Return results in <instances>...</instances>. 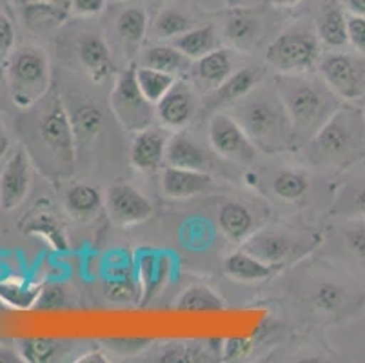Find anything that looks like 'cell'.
Returning <instances> with one entry per match:
<instances>
[{
	"instance_id": "obj_1",
	"label": "cell",
	"mask_w": 365,
	"mask_h": 363,
	"mask_svg": "<svg viewBox=\"0 0 365 363\" xmlns=\"http://www.w3.org/2000/svg\"><path fill=\"white\" fill-rule=\"evenodd\" d=\"M302 149L307 164L329 173H344L364 164V109L351 102H344Z\"/></svg>"
},
{
	"instance_id": "obj_2",
	"label": "cell",
	"mask_w": 365,
	"mask_h": 363,
	"mask_svg": "<svg viewBox=\"0 0 365 363\" xmlns=\"http://www.w3.org/2000/svg\"><path fill=\"white\" fill-rule=\"evenodd\" d=\"M274 89L291 118L298 149L304 148L344 104L324 78L313 73L277 75Z\"/></svg>"
},
{
	"instance_id": "obj_3",
	"label": "cell",
	"mask_w": 365,
	"mask_h": 363,
	"mask_svg": "<svg viewBox=\"0 0 365 363\" xmlns=\"http://www.w3.org/2000/svg\"><path fill=\"white\" fill-rule=\"evenodd\" d=\"M229 115L244 128L258 151L287 153L298 149L293 124L277 89H255L229 108Z\"/></svg>"
},
{
	"instance_id": "obj_4",
	"label": "cell",
	"mask_w": 365,
	"mask_h": 363,
	"mask_svg": "<svg viewBox=\"0 0 365 363\" xmlns=\"http://www.w3.org/2000/svg\"><path fill=\"white\" fill-rule=\"evenodd\" d=\"M320 58L322 42L314 24H309L307 20L285 28L265 51V64L278 75L313 73Z\"/></svg>"
},
{
	"instance_id": "obj_5",
	"label": "cell",
	"mask_w": 365,
	"mask_h": 363,
	"mask_svg": "<svg viewBox=\"0 0 365 363\" xmlns=\"http://www.w3.org/2000/svg\"><path fill=\"white\" fill-rule=\"evenodd\" d=\"M336 275L322 276L309 287V305L325 322H344L361 315L365 309V284L344 269Z\"/></svg>"
},
{
	"instance_id": "obj_6",
	"label": "cell",
	"mask_w": 365,
	"mask_h": 363,
	"mask_svg": "<svg viewBox=\"0 0 365 363\" xmlns=\"http://www.w3.org/2000/svg\"><path fill=\"white\" fill-rule=\"evenodd\" d=\"M6 75L16 108L29 109L48 96L51 68L44 49L36 46H21L15 49L8 58Z\"/></svg>"
},
{
	"instance_id": "obj_7",
	"label": "cell",
	"mask_w": 365,
	"mask_h": 363,
	"mask_svg": "<svg viewBox=\"0 0 365 363\" xmlns=\"http://www.w3.org/2000/svg\"><path fill=\"white\" fill-rule=\"evenodd\" d=\"M36 133L41 149L48 153V162H51L53 169H56L62 176L71 175L75 168V131L71 116L56 95L46 100V109L38 116Z\"/></svg>"
},
{
	"instance_id": "obj_8",
	"label": "cell",
	"mask_w": 365,
	"mask_h": 363,
	"mask_svg": "<svg viewBox=\"0 0 365 363\" xmlns=\"http://www.w3.org/2000/svg\"><path fill=\"white\" fill-rule=\"evenodd\" d=\"M322 244V236L314 231H284V229H262L253 232L242 244V249L257 256L262 262L284 267L287 262L309 255Z\"/></svg>"
},
{
	"instance_id": "obj_9",
	"label": "cell",
	"mask_w": 365,
	"mask_h": 363,
	"mask_svg": "<svg viewBox=\"0 0 365 363\" xmlns=\"http://www.w3.org/2000/svg\"><path fill=\"white\" fill-rule=\"evenodd\" d=\"M111 111L118 124L125 131L138 133L153 124L157 116L155 104L142 95L137 82V64L128 66L118 73L111 96H109Z\"/></svg>"
},
{
	"instance_id": "obj_10",
	"label": "cell",
	"mask_w": 365,
	"mask_h": 363,
	"mask_svg": "<svg viewBox=\"0 0 365 363\" xmlns=\"http://www.w3.org/2000/svg\"><path fill=\"white\" fill-rule=\"evenodd\" d=\"M318 75L336 93L341 102L356 104L365 98V56L353 51H331L322 55Z\"/></svg>"
},
{
	"instance_id": "obj_11",
	"label": "cell",
	"mask_w": 365,
	"mask_h": 363,
	"mask_svg": "<svg viewBox=\"0 0 365 363\" xmlns=\"http://www.w3.org/2000/svg\"><path fill=\"white\" fill-rule=\"evenodd\" d=\"M340 224L333 229L329 240V258L365 284V220L336 218Z\"/></svg>"
},
{
	"instance_id": "obj_12",
	"label": "cell",
	"mask_w": 365,
	"mask_h": 363,
	"mask_svg": "<svg viewBox=\"0 0 365 363\" xmlns=\"http://www.w3.org/2000/svg\"><path fill=\"white\" fill-rule=\"evenodd\" d=\"M209 144L215 153L238 164H251L258 156L257 145L233 116L225 111L211 115L207 124Z\"/></svg>"
},
{
	"instance_id": "obj_13",
	"label": "cell",
	"mask_w": 365,
	"mask_h": 363,
	"mask_svg": "<svg viewBox=\"0 0 365 363\" xmlns=\"http://www.w3.org/2000/svg\"><path fill=\"white\" fill-rule=\"evenodd\" d=\"M106 209L120 227H131L153 216L151 200L133 185L117 182L106 191Z\"/></svg>"
},
{
	"instance_id": "obj_14",
	"label": "cell",
	"mask_w": 365,
	"mask_h": 363,
	"mask_svg": "<svg viewBox=\"0 0 365 363\" xmlns=\"http://www.w3.org/2000/svg\"><path fill=\"white\" fill-rule=\"evenodd\" d=\"M31 158L29 153L19 145L0 173V209L13 211L19 208L31 189Z\"/></svg>"
},
{
	"instance_id": "obj_15",
	"label": "cell",
	"mask_w": 365,
	"mask_h": 363,
	"mask_svg": "<svg viewBox=\"0 0 365 363\" xmlns=\"http://www.w3.org/2000/svg\"><path fill=\"white\" fill-rule=\"evenodd\" d=\"M267 64L245 66V68L237 69L233 75L225 80L224 84L218 86L215 91H211L205 96V109L211 113H217L222 108H231L233 104H237L238 100H242L249 93L255 91L264 82V78L267 76Z\"/></svg>"
},
{
	"instance_id": "obj_16",
	"label": "cell",
	"mask_w": 365,
	"mask_h": 363,
	"mask_svg": "<svg viewBox=\"0 0 365 363\" xmlns=\"http://www.w3.org/2000/svg\"><path fill=\"white\" fill-rule=\"evenodd\" d=\"M155 113L165 129L182 131L187 128L197 115V96H195L193 86L178 78L175 86L158 100Z\"/></svg>"
},
{
	"instance_id": "obj_17",
	"label": "cell",
	"mask_w": 365,
	"mask_h": 363,
	"mask_svg": "<svg viewBox=\"0 0 365 363\" xmlns=\"http://www.w3.org/2000/svg\"><path fill=\"white\" fill-rule=\"evenodd\" d=\"M171 136L162 128H145L142 131L135 133V138L131 142V165L138 171L151 173L160 169L165 164V151H168V142Z\"/></svg>"
},
{
	"instance_id": "obj_18",
	"label": "cell",
	"mask_w": 365,
	"mask_h": 363,
	"mask_svg": "<svg viewBox=\"0 0 365 363\" xmlns=\"http://www.w3.org/2000/svg\"><path fill=\"white\" fill-rule=\"evenodd\" d=\"M76 56L81 60L86 75L101 84L113 73V56L109 46L101 33L86 31L76 40Z\"/></svg>"
},
{
	"instance_id": "obj_19",
	"label": "cell",
	"mask_w": 365,
	"mask_h": 363,
	"mask_svg": "<svg viewBox=\"0 0 365 363\" xmlns=\"http://www.w3.org/2000/svg\"><path fill=\"white\" fill-rule=\"evenodd\" d=\"M160 188L168 198H195V196L213 188V176H211V173L205 171L165 165L164 171H162Z\"/></svg>"
},
{
	"instance_id": "obj_20",
	"label": "cell",
	"mask_w": 365,
	"mask_h": 363,
	"mask_svg": "<svg viewBox=\"0 0 365 363\" xmlns=\"http://www.w3.org/2000/svg\"><path fill=\"white\" fill-rule=\"evenodd\" d=\"M165 165L211 173V169H213V160H211L209 153L205 151L204 145L198 144L197 140L189 135V133L177 131L168 142Z\"/></svg>"
},
{
	"instance_id": "obj_21",
	"label": "cell",
	"mask_w": 365,
	"mask_h": 363,
	"mask_svg": "<svg viewBox=\"0 0 365 363\" xmlns=\"http://www.w3.org/2000/svg\"><path fill=\"white\" fill-rule=\"evenodd\" d=\"M189 73L193 75L198 88L205 89L207 93L215 91L235 73L233 53L227 48L213 49L202 58L195 60V66Z\"/></svg>"
},
{
	"instance_id": "obj_22",
	"label": "cell",
	"mask_w": 365,
	"mask_h": 363,
	"mask_svg": "<svg viewBox=\"0 0 365 363\" xmlns=\"http://www.w3.org/2000/svg\"><path fill=\"white\" fill-rule=\"evenodd\" d=\"M329 215L333 218L365 220V171H358L345 178L331 202Z\"/></svg>"
},
{
	"instance_id": "obj_23",
	"label": "cell",
	"mask_w": 365,
	"mask_h": 363,
	"mask_svg": "<svg viewBox=\"0 0 365 363\" xmlns=\"http://www.w3.org/2000/svg\"><path fill=\"white\" fill-rule=\"evenodd\" d=\"M347 16L349 13L345 11L340 0H325L317 16V22H314L322 44L329 49H341L349 44Z\"/></svg>"
},
{
	"instance_id": "obj_24",
	"label": "cell",
	"mask_w": 365,
	"mask_h": 363,
	"mask_svg": "<svg viewBox=\"0 0 365 363\" xmlns=\"http://www.w3.org/2000/svg\"><path fill=\"white\" fill-rule=\"evenodd\" d=\"M222 269H224L225 276L235 280V282L258 284V282H265V280L277 275L282 267L265 264L260 258L240 249V251H235L225 256L224 262H222Z\"/></svg>"
},
{
	"instance_id": "obj_25",
	"label": "cell",
	"mask_w": 365,
	"mask_h": 363,
	"mask_svg": "<svg viewBox=\"0 0 365 363\" xmlns=\"http://www.w3.org/2000/svg\"><path fill=\"white\" fill-rule=\"evenodd\" d=\"M138 66H145V68L158 69V71L169 73V75L184 76L185 73L191 71L193 68V60L187 58L182 51H178L175 46L169 44H155L149 46L148 49L140 53V62Z\"/></svg>"
},
{
	"instance_id": "obj_26",
	"label": "cell",
	"mask_w": 365,
	"mask_h": 363,
	"mask_svg": "<svg viewBox=\"0 0 365 363\" xmlns=\"http://www.w3.org/2000/svg\"><path fill=\"white\" fill-rule=\"evenodd\" d=\"M218 227L233 244H244L255 232L253 213L240 202H225L218 209Z\"/></svg>"
},
{
	"instance_id": "obj_27",
	"label": "cell",
	"mask_w": 365,
	"mask_h": 363,
	"mask_svg": "<svg viewBox=\"0 0 365 363\" xmlns=\"http://www.w3.org/2000/svg\"><path fill=\"white\" fill-rule=\"evenodd\" d=\"M148 13L140 6H129L117 16V35L129 53H137L148 33Z\"/></svg>"
},
{
	"instance_id": "obj_28",
	"label": "cell",
	"mask_w": 365,
	"mask_h": 363,
	"mask_svg": "<svg viewBox=\"0 0 365 363\" xmlns=\"http://www.w3.org/2000/svg\"><path fill=\"white\" fill-rule=\"evenodd\" d=\"M102 193L91 184H75L66 191V211L75 220H89L102 209Z\"/></svg>"
},
{
	"instance_id": "obj_29",
	"label": "cell",
	"mask_w": 365,
	"mask_h": 363,
	"mask_svg": "<svg viewBox=\"0 0 365 363\" xmlns=\"http://www.w3.org/2000/svg\"><path fill=\"white\" fill-rule=\"evenodd\" d=\"M171 44L195 62V60L202 58L204 55L218 48L217 29L211 24L200 26V28H191L184 35L173 39Z\"/></svg>"
},
{
	"instance_id": "obj_30",
	"label": "cell",
	"mask_w": 365,
	"mask_h": 363,
	"mask_svg": "<svg viewBox=\"0 0 365 363\" xmlns=\"http://www.w3.org/2000/svg\"><path fill=\"white\" fill-rule=\"evenodd\" d=\"M69 6L51 4V2H26L24 20L33 31H49L66 22Z\"/></svg>"
},
{
	"instance_id": "obj_31",
	"label": "cell",
	"mask_w": 365,
	"mask_h": 363,
	"mask_svg": "<svg viewBox=\"0 0 365 363\" xmlns=\"http://www.w3.org/2000/svg\"><path fill=\"white\" fill-rule=\"evenodd\" d=\"M171 260L164 252H145L140 262L142 285H144V298L153 300V296L160 292L168 282L171 271Z\"/></svg>"
},
{
	"instance_id": "obj_32",
	"label": "cell",
	"mask_w": 365,
	"mask_h": 363,
	"mask_svg": "<svg viewBox=\"0 0 365 363\" xmlns=\"http://www.w3.org/2000/svg\"><path fill=\"white\" fill-rule=\"evenodd\" d=\"M73 131H75L76 145H89L93 140H97L104 129V115L101 108L91 102L76 108L71 116Z\"/></svg>"
},
{
	"instance_id": "obj_33",
	"label": "cell",
	"mask_w": 365,
	"mask_h": 363,
	"mask_svg": "<svg viewBox=\"0 0 365 363\" xmlns=\"http://www.w3.org/2000/svg\"><path fill=\"white\" fill-rule=\"evenodd\" d=\"M191 28H195V22L187 13L177 8H168L158 13L157 20L153 22V39L160 40V42L173 40L184 35Z\"/></svg>"
},
{
	"instance_id": "obj_34",
	"label": "cell",
	"mask_w": 365,
	"mask_h": 363,
	"mask_svg": "<svg viewBox=\"0 0 365 363\" xmlns=\"http://www.w3.org/2000/svg\"><path fill=\"white\" fill-rule=\"evenodd\" d=\"M178 311H220L224 309V298L207 285L187 287L175 302Z\"/></svg>"
},
{
	"instance_id": "obj_35",
	"label": "cell",
	"mask_w": 365,
	"mask_h": 363,
	"mask_svg": "<svg viewBox=\"0 0 365 363\" xmlns=\"http://www.w3.org/2000/svg\"><path fill=\"white\" fill-rule=\"evenodd\" d=\"M311 178L302 169H284L273 178V191L284 202H298L309 191Z\"/></svg>"
},
{
	"instance_id": "obj_36",
	"label": "cell",
	"mask_w": 365,
	"mask_h": 363,
	"mask_svg": "<svg viewBox=\"0 0 365 363\" xmlns=\"http://www.w3.org/2000/svg\"><path fill=\"white\" fill-rule=\"evenodd\" d=\"M177 76L169 73L158 71V69L145 68V66H137V82L140 88L142 95L157 106L158 100L169 91L177 82Z\"/></svg>"
},
{
	"instance_id": "obj_37",
	"label": "cell",
	"mask_w": 365,
	"mask_h": 363,
	"mask_svg": "<svg viewBox=\"0 0 365 363\" xmlns=\"http://www.w3.org/2000/svg\"><path fill=\"white\" fill-rule=\"evenodd\" d=\"M16 347L24 362L46 363L56 359V356L64 349V342L53 338H24L19 339Z\"/></svg>"
},
{
	"instance_id": "obj_38",
	"label": "cell",
	"mask_w": 365,
	"mask_h": 363,
	"mask_svg": "<svg viewBox=\"0 0 365 363\" xmlns=\"http://www.w3.org/2000/svg\"><path fill=\"white\" fill-rule=\"evenodd\" d=\"M257 33V20L253 16L245 15V13H233L225 22V36L240 49L253 44Z\"/></svg>"
},
{
	"instance_id": "obj_39",
	"label": "cell",
	"mask_w": 365,
	"mask_h": 363,
	"mask_svg": "<svg viewBox=\"0 0 365 363\" xmlns=\"http://www.w3.org/2000/svg\"><path fill=\"white\" fill-rule=\"evenodd\" d=\"M38 289L22 287L21 284H0V300H4L13 307H31L33 302L38 298Z\"/></svg>"
},
{
	"instance_id": "obj_40",
	"label": "cell",
	"mask_w": 365,
	"mask_h": 363,
	"mask_svg": "<svg viewBox=\"0 0 365 363\" xmlns=\"http://www.w3.org/2000/svg\"><path fill=\"white\" fill-rule=\"evenodd\" d=\"M29 232H36V235H41L42 238H46L49 244L53 245L58 251H64L68 247V242H66V236L62 232V229L58 227L55 220H51L49 216H41V218H36L33 224H29Z\"/></svg>"
},
{
	"instance_id": "obj_41",
	"label": "cell",
	"mask_w": 365,
	"mask_h": 363,
	"mask_svg": "<svg viewBox=\"0 0 365 363\" xmlns=\"http://www.w3.org/2000/svg\"><path fill=\"white\" fill-rule=\"evenodd\" d=\"M108 296L113 302H131L135 296V280L129 272L115 276L108 284Z\"/></svg>"
},
{
	"instance_id": "obj_42",
	"label": "cell",
	"mask_w": 365,
	"mask_h": 363,
	"mask_svg": "<svg viewBox=\"0 0 365 363\" xmlns=\"http://www.w3.org/2000/svg\"><path fill=\"white\" fill-rule=\"evenodd\" d=\"M347 39H349L351 48L365 56V16H347Z\"/></svg>"
},
{
	"instance_id": "obj_43",
	"label": "cell",
	"mask_w": 365,
	"mask_h": 363,
	"mask_svg": "<svg viewBox=\"0 0 365 363\" xmlns=\"http://www.w3.org/2000/svg\"><path fill=\"white\" fill-rule=\"evenodd\" d=\"M13 51H15V29L11 20L0 11V64L8 62Z\"/></svg>"
},
{
	"instance_id": "obj_44",
	"label": "cell",
	"mask_w": 365,
	"mask_h": 363,
	"mask_svg": "<svg viewBox=\"0 0 365 363\" xmlns=\"http://www.w3.org/2000/svg\"><path fill=\"white\" fill-rule=\"evenodd\" d=\"M36 302H38V307L42 309H58L68 305V295L62 285H51V287L44 289L42 295H38Z\"/></svg>"
},
{
	"instance_id": "obj_45",
	"label": "cell",
	"mask_w": 365,
	"mask_h": 363,
	"mask_svg": "<svg viewBox=\"0 0 365 363\" xmlns=\"http://www.w3.org/2000/svg\"><path fill=\"white\" fill-rule=\"evenodd\" d=\"M106 0H69V9L81 16H95L104 11Z\"/></svg>"
},
{
	"instance_id": "obj_46",
	"label": "cell",
	"mask_w": 365,
	"mask_h": 363,
	"mask_svg": "<svg viewBox=\"0 0 365 363\" xmlns=\"http://www.w3.org/2000/svg\"><path fill=\"white\" fill-rule=\"evenodd\" d=\"M149 342L151 339H109L108 345L109 347H113L115 351H124V349H128V352H137L140 351V349L148 347Z\"/></svg>"
},
{
	"instance_id": "obj_47",
	"label": "cell",
	"mask_w": 365,
	"mask_h": 363,
	"mask_svg": "<svg viewBox=\"0 0 365 363\" xmlns=\"http://www.w3.org/2000/svg\"><path fill=\"white\" fill-rule=\"evenodd\" d=\"M249 347H251V344H249L247 339L231 338L225 342L224 354L229 356V358H240V356H244L249 351Z\"/></svg>"
},
{
	"instance_id": "obj_48",
	"label": "cell",
	"mask_w": 365,
	"mask_h": 363,
	"mask_svg": "<svg viewBox=\"0 0 365 363\" xmlns=\"http://www.w3.org/2000/svg\"><path fill=\"white\" fill-rule=\"evenodd\" d=\"M340 2L349 15L365 16V0H340Z\"/></svg>"
},
{
	"instance_id": "obj_49",
	"label": "cell",
	"mask_w": 365,
	"mask_h": 363,
	"mask_svg": "<svg viewBox=\"0 0 365 363\" xmlns=\"http://www.w3.org/2000/svg\"><path fill=\"white\" fill-rule=\"evenodd\" d=\"M21 354L19 351H11L8 347H0V362L4 363H13V362H21Z\"/></svg>"
},
{
	"instance_id": "obj_50",
	"label": "cell",
	"mask_w": 365,
	"mask_h": 363,
	"mask_svg": "<svg viewBox=\"0 0 365 363\" xmlns=\"http://www.w3.org/2000/svg\"><path fill=\"white\" fill-rule=\"evenodd\" d=\"M300 2L302 0H273V4L277 6V8H282V9L294 8V6H298Z\"/></svg>"
},
{
	"instance_id": "obj_51",
	"label": "cell",
	"mask_w": 365,
	"mask_h": 363,
	"mask_svg": "<svg viewBox=\"0 0 365 363\" xmlns=\"http://www.w3.org/2000/svg\"><path fill=\"white\" fill-rule=\"evenodd\" d=\"M8 135H6V131H4V128H2V126H0V156L4 155L6 153V149H8Z\"/></svg>"
},
{
	"instance_id": "obj_52",
	"label": "cell",
	"mask_w": 365,
	"mask_h": 363,
	"mask_svg": "<svg viewBox=\"0 0 365 363\" xmlns=\"http://www.w3.org/2000/svg\"><path fill=\"white\" fill-rule=\"evenodd\" d=\"M28 2H51V4L69 6V0H28Z\"/></svg>"
},
{
	"instance_id": "obj_53",
	"label": "cell",
	"mask_w": 365,
	"mask_h": 363,
	"mask_svg": "<svg viewBox=\"0 0 365 363\" xmlns=\"http://www.w3.org/2000/svg\"><path fill=\"white\" fill-rule=\"evenodd\" d=\"M4 75H6V71H4V66L0 64V84H2V78H4Z\"/></svg>"
},
{
	"instance_id": "obj_54",
	"label": "cell",
	"mask_w": 365,
	"mask_h": 363,
	"mask_svg": "<svg viewBox=\"0 0 365 363\" xmlns=\"http://www.w3.org/2000/svg\"><path fill=\"white\" fill-rule=\"evenodd\" d=\"M149 2H164V0H149Z\"/></svg>"
},
{
	"instance_id": "obj_55",
	"label": "cell",
	"mask_w": 365,
	"mask_h": 363,
	"mask_svg": "<svg viewBox=\"0 0 365 363\" xmlns=\"http://www.w3.org/2000/svg\"><path fill=\"white\" fill-rule=\"evenodd\" d=\"M115 2H122V0H115Z\"/></svg>"
},
{
	"instance_id": "obj_56",
	"label": "cell",
	"mask_w": 365,
	"mask_h": 363,
	"mask_svg": "<svg viewBox=\"0 0 365 363\" xmlns=\"http://www.w3.org/2000/svg\"><path fill=\"white\" fill-rule=\"evenodd\" d=\"M364 115H365V108H364Z\"/></svg>"
}]
</instances>
